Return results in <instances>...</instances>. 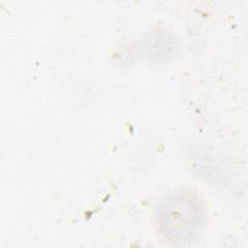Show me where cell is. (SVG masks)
I'll return each instance as SVG.
<instances>
[{"label": "cell", "mask_w": 248, "mask_h": 248, "mask_svg": "<svg viewBox=\"0 0 248 248\" xmlns=\"http://www.w3.org/2000/svg\"><path fill=\"white\" fill-rule=\"evenodd\" d=\"M156 219L163 236L173 244H187L202 232L205 213L202 202L191 192L168 194L158 204Z\"/></svg>", "instance_id": "cell-1"}]
</instances>
